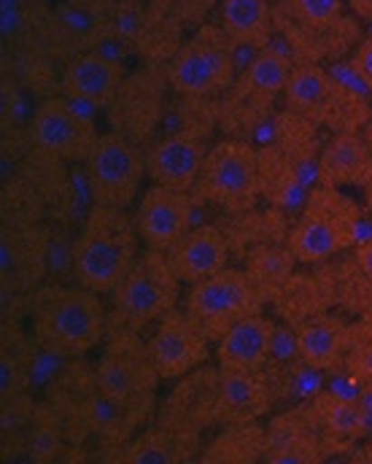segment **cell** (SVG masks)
Wrapping results in <instances>:
<instances>
[{"label": "cell", "mask_w": 372, "mask_h": 464, "mask_svg": "<svg viewBox=\"0 0 372 464\" xmlns=\"http://www.w3.org/2000/svg\"><path fill=\"white\" fill-rule=\"evenodd\" d=\"M208 343L211 341L205 338V333L189 319L184 308H173L170 314H165L146 338L148 356L162 381H181L184 375L205 367Z\"/></svg>", "instance_id": "cell-12"}, {"label": "cell", "mask_w": 372, "mask_h": 464, "mask_svg": "<svg viewBox=\"0 0 372 464\" xmlns=\"http://www.w3.org/2000/svg\"><path fill=\"white\" fill-rule=\"evenodd\" d=\"M114 33V11L79 0H57L46 19L43 44L49 54L71 60L81 52L100 49Z\"/></svg>", "instance_id": "cell-13"}, {"label": "cell", "mask_w": 372, "mask_h": 464, "mask_svg": "<svg viewBox=\"0 0 372 464\" xmlns=\"http://www.w3.org/2000/svg\"><path fill=\"white\" fill-rule=\"evenodd\" d=\"M138 330H129L124 324H114V330L106 338V346L100 351L92 381L100 392L122 397V400H154L157 383L162 381L146 341L138 338Z\"/></svg>", "instance_id": "cell-9"}, {"label": "cell", "mask_w": 372, "mask_h": 464, "mask_svg": "<svg viewBox=\"0 0 372 464\" xmlns=\"http://www.w3.org/2000/svg\"><path fill=\"white\" fill-rule=\"evenodd\" d=\"M33 343L52 356H84L109 335L100 292L84 284L52 281L30 295Z\"/></svg>", "instance_id": "cell-1"}, {"label": "cell", "mask_w": 372, "mask_h": 464, "mask_svg": "<svg viewBox=\"0 0 372 464\" xmlns=\"http://www.w3.org/2000/svg\"><path fill=\"white\" fill-rule=\"evenodd\" d=\"M181 286L165 251L143 248L111 292L114 322L138 333L157 324L165 314L178 308Z\"/></svg>", "instance_id": "cell-3"}, {"label": "cell", "mask_w": 372, "mask_h": 464, "mask_svg": "<svg viewBox=\"0 0 372 464\" xmlns=\"http://www.w3.org/2000/svg\"><path fill=\"white\" fill-rule=\"evenodd\" d=\"M197 449V432L159 419L157 427L143 430L114 451V462L178 464L189 462Z\"/></svg>", "instance_id": "cell-20"}, {"label": "cell", "mask_w": 372, "mask_h": 464, "mask_svg": "<svg viewBox=\"0 0 372 464\" xmlns=\"http://www.w3.org/2000/svg\"><path fill=\"white\" fill-rule=\"evenodd\" d=\"M79 3H87V5H98V8H106V11H114L119 0H79Z\"/></svg>", "instance_id": "cell-36"}, {"label": "cell", "mask_w": 372, "mask_h": 464, "mask_svg": "<svg viewBox=\"0 0 372 464\" xmlns=\"http://www.w3.org/2000/svg\"><path fill=\"white\" fill-rule=\"evenodd\" d=\"M203 140L192 132H170L151 143L146 151V173L151 184L173 187V189H195L203 162H205Z\"/></svg>", "instance_id": "cell-16"}, {"label": "cell", "mask_w": 372, "mask_h": 464, "mask_svg": "<svg viewBox=\"0 0 372 464\" xmlns=\"http://www.w3.org/2000/svg\"><path fill=\"white\" fill-rule=\"evenodd\" d=\"M313 416L319 419L316 424L327 430L329 435L340 438H354L362 430V411L359 405L343 400V397H316Z\"/></svg>", "instance_id": "cell-32"}, {"label": "cell", "mask_w": 372, "mask_h": 464, "mask_svg": "<svg viewBox=\"0 0 372 464\" xmlns=\"http://www.w3.org/2000/svg\"><path fill=\"white\" fill-rule=\"evenodd\" d=\"M357 262H359V270L365 273V278L372 284V237L357 248Z\"/></svg>", "instance_id": "cell-35"}, {"label": "cell", "mask_w": 372, "mask_h": 464, "mask_svg": "<svg viewBox=\"0 0 372 464\" xmlns=\"http://www.w3.org/2000/svg\"><path fill=\"white\" fill-rule=\"evenodd\" d=\"M52 235L38 222H3L0 284L5 297L33 295L49 276Z\"/></svg>", "instance_id": "cell-11"}, {"label": "cell", "mask_w": 372, "mask_h": 464, "mask_svg": "<svg viewBox=\"0 0 372 464\" xmlns=\"http://www.w3.org/2000/svg\"><path fill=\"white\" fill-rule=\"evenodd\" d=\"M359 211L338 187H319L310 192L302 217L289 232V251L300 262H324L348 248L357 237Z\"/></svg>", "instance_id": "cell-4"}, {"label": "cell", "mask_w": 372, "mask_h": 464, "mask_svg": "<svg viewBox=\"0 0 372 464\" xmlns=\"http://www.w3.org/2000/svg\"><path fill=\"white\" fill-rule=\"evenodd\" d=\"M184 311L205 333V338L216 343L230 327L262 311V295L248 273L224 267L189 286Z\"/></svg>", "instance_id": "cell-6"}, {"label": "cell", "mask_w": 372, "mask_h": 464, "mask_svg": "<svg viewBox=\"0 0 372 464\" xmlns=\"http://www.w3.org/2000/svg\"><path fill=\"white\" fill-rule=\"evenodd\" d=\"M216 383H219V370H203V372L195 370L184 375L181 386L170 394L162 419L192 432L216 424Z\"/></svg>", "instance_id": "cell-22"}, {"label": "cell", "mask_w": 372, "mask_h": 464, "mask_svg": "<svg viewBox=\"0 0 372 464\" xmlns=\"http://www.w3.org/2000/svg\"><path fill=\"white\" fill-rule=\"evenodd\" d=\"M289 8L305 27H327L340 19L343 0H289Z\"/></svg>", "instance_id": "cell-33"}, {"label": "cell", "mask_w": 372, "mask_h": 464, "mask_svg": "<svg viewBox=\"0 0 372 464\" xmlns=\"http://www.w3.org/2000/svg\"><path fill=\"white\" fill-rule=\"evenodd\" d=\"M319 173L329 187L359 184L370 173V151L365 140L354 132H338L319 160Z\"/></svg>", "instance_id": "cell-26"}, {"label": "cell", "mask_w": 372, "mask_h": 464, "mask_svg": "<svg viewBox=\"0 0 372 464\" xmlns=\"http://www.w3.org/2000/svg\"><path fill=\"white\" fill-rule=\"evenodd\" d=\"M138 240L140 235L127 208L92 203L73 240V278L111 295L140 254Z\"/></svg>", "instance_id": "cell-2"}, {"label": "cell", "mask_w": 372, "mask_h": 464, "mask_svg": "<svg viewBox=\"0 0 372 464\" xmlns=\"http://www.w3.org/2000/svg\"><path fill=\"white\" fill-rule=\"evenodd\" d=\"M227 240L216 227H192L184 232L167 251V262L184 286H192L227 267Z\"/></svg>", "instance_id": "cell-18"}, {"label": "cell", "mask_w": 372, "mask_h": 464, "mask_svg": "<svg viewBox=\"0 0 372 464\" xmlns=\"http://www.w3.org/2000/svg\"><path fill=\"white\" fill-rule=\"evenodd\" d=\"M351 71L357 73V79L362 84H367L372 90V38H367L351 57Z\"/></svg>", "instance_id": "cell-34"}, {"label": "cell", "mask_w": 372, "mask_h": 464, "mask_svg": "<svg viewBox=\"0 0 372 464\" xmlns=\"http://www.w3.org/2000/svg\"><path fill=\"white\" fill-rule=\"evenodd\" d=\"M30 378H33V356L27 346H19L14 338L3 341V353H0V397L3 400H14V397H24L30 389Z\"/></svg>", "instance_id": "cell-31"}, {"label": "cell", "mask_w": 372, "mask_h": 464, "mask_svg": "<svg viewBox=\"0 0 372 464\" xmlns=\"http://www.w3.org/2000/svg\"><path fill=\"white\" fill-rule=\"evenodd\" d=\"M68 438V419L62 408L49 397L33 411V419L24 430V454L35 464L54 462L62 457Z\"/></svg>", "instance_id": "cell-25"}, {"label": "cell", "mask_w": 372, "mask_h": 464, "mask_svg": "<svg viewBox=\"0 0 372 464\" xmlns=\"http://www.w3.org/2000/svg\"><path fill=\"white\" fill-rule=\"evenodd\" d=\"M195 189L203 200L216 203L227 211H248L262 189L259 154L246 140L216 143L205 154Z\"/></svg>", "instance_id": "cell-8"}, {"label": "cell", "mask_w": 372, "mask_h": 464, "mask_svg": "<svg viewBox=\"0 0 372 464\" xmlns=\"http://www.w3.org/2000/svg\"><path fill=\"white\" fill-rule=\"evenodd\" d=\"M300 419H281L275 427L267 430V449L262 462L270 464H308L319 462V440L310 424H297Z\"/></svg>", "instance_id": "cell-28"}, {"label": "cell", "mask_w": 372, "mask_h": 464, "mask_svg": "<svg viewBox=\"0 0 372 464\" xmlns=\"http://www.w3.org/2000/svg\"><path fill=\"white\" fill-rule=\"evenodd\" d=\"M124 84V71L117 60L95 52H81L71 60H65V68L60 73V90L71 101L92 109H109L114 98L119 95Z\"/></svg>", "instance_id": "cell-15"}, {"label": "cell", "mask_w": 372, "mask_h": 464, "mask_svg": "<svg viewBox=\"0 0 372 464\" xmlns=\"http://www.w3.org/2000/svg\"><path fill=\"white\" fill-rule=\"evenodd\" d=\"M222 27L238 46L264 49L272 35V8L267 0H222Z\"/></svg>", "instance_id": "cell-27"}, {"label": "cell", "mask_w": 372, "mask_h": 464, "mask_svg": "<svg viewBox=\"0 0 372 464\" xmlns=\"http://www.w3.org/2000/svg\"><path fill=\"white\" fill-rule=\"evenodd\" d=\"M146 176V154L132 138L117 130L100 135L98 146L84 162L87 189L98 206L129 208L138 200Z\"/></svg>", "instance_id": "cell-7"}, {"label": "cell", "mask_w": 372, "mask_h": 464, "mask_svg": "<svg viewBox=\"0 0 372 464\" xmlns=\"http://www.w3.org/2000/svg\"><path fill=\"white\" fill-rule=\"evenodd\" d=\"M114 111V121L119 119V130L127 138L138 140V135H148L159 109H162V84L146 71L135 73L132 79H124L119 95L109 106Z\"/></svg>", "instance_id": "cell-23"}, {"label": "cell", "mask_w": 372, "mask_h": 464, "mask_svg": "<svg viewBox=\"0 0 372 464\" xmlns=\"http://www.w3.org/2000/svg\"><path fill=\"white\" fill-rule=\"evenodd\" d=\"M270 411V389L259 372L222 370L216 383V424H251Z\"/></svg>", "instance_id": "cell-19"}, {"label": "cell", "mask_w": 372, "mask_h": 464, "mask_svg": "<svg viewBox=\"0 0 372 464\" xmlns=\"http://www.w3.org/2000/svg\"><path fill=\"white\" fill-rule=\"evenodd\" d=\"M294 65L289 63L286 54L264 46L259 49L251 60H248L246 71L238 79V92L248 98H275L283 95L289 79H291Z\"/></svg>", "instance_id": "cell-29"}, {"label": "cell", "mask_w": 372, "mask_h": 464, "mask_svg": "<svg viewBox=\"0 0 372 464\" xmlns=\"http://www.w3.org/2000/svg\"><path fill=\"white\" fill-rule=\"evenodd\" d=\"M283 98L294 114L327 124H332V119H343L348 114L346 106L351 103V95H346L335 84V79L319 65H297L283 90Z\"/></svg>", "instance_id": "cell-17"}, {"label": "cell", "mask_w": 372, "mask_h": 464, "mask_svg": "<svg viewBox=\"0 0 372 464\" xmlns=\"http://www.w3.org/2000/svg\"><path fill=\"white\" fill-rule=\"evenodd\" d=\"M235 49L224 27H203L176 49L167 84L184 98H211L235 82Z\"/></svg>", "instance_id": "cell-5"}, {"label": "cell", "mask_w": 372, "mask_h": 464, "mask_svg": "<svg viewBox=\"0 0 372 464\" xmlns=\"http://www.w3.org/2000/svg\"><path fill=\"white\" fill-rule=\"evenodd\" d=\"M27 140L30 146L62 162L84 165L92 149L98 146L100 135H98L95 121L76 109V101L71 103L68 95L65 98L46 95L43 101H38V106L30 114Z\"/></svg>", "instance_id": "cell-10"}, {"label": "cell", "mask_w": 372, "mask_h": 464, "mask_svg": "<svg viewBox=\"0 0 372 464\" xmlns=\"http://www.w3.org/2000/svg\"><path fill=\"white\" fill-rule=\"evenodd\" d=\"M267 432L251 424H227L224 432L203 451V462H256L264 457Z\"/></svg>", "instance_id": "cell-30"}, {"label": "cell", "mask_w": 372, "mask_h": 464, "mask_svg": "<svg viewBox=\"0 0 372 464\" xmlns=\"http://www.w3.org/2000/svg\"><path fill=\"white\" fill-rule=\"evenodd\" d=\"M132 219L146 248L167 251L184 232L192 230V198L186 189L151 184L140 192Z\"/></svg>", "instance_id": "cell-14"}, {"label": "cell", "mask_w": 372, "mask_h": 464, "mask_svg": "<svg viewBox=\"0 0 372 464\" xmlns=\"http://www.w3.org/2000/svg\"><path fill=\"white\" fill-rule=\"evenodd\" d=\"M297 356L313 370H329L340 362L348 346V324L340 316L319 314L305 319L294 335Z\"/></svg>", "instance_id": "cell-24"}, {"label": "cell", "mask_w": 372, "mask_h": 464, "mask_svg": "<svg viewBox=\"0 0 372 464\" xmlns=\"http://www.w3.org/2000/svg\"><path fill=\"white\" fill-rule=\"evenodd\" d=\"M275 346V327L267 316L253 314L230 327L219 341H216V359L222 370H246L259 372Z\"/></svg>", "instance_id": "cell-21"}]
</instances>
